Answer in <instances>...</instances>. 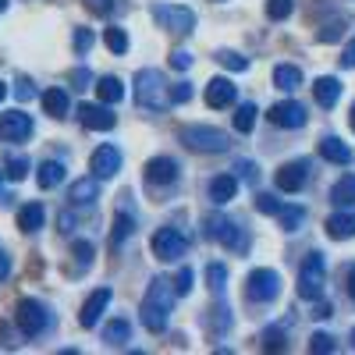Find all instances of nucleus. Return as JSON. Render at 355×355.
Wrapping results in <instances>:
<instances>
[{"label": "nucleus", "mask_w": 355, "mask_h": 355, "mask_svg": "<svg viewBox=\"0 0 355 355\" xmlns=\"http://www.w3.org/2000/svg\"><path fill=\"white\" fill-rule=\"evenodd\" d=\"M174 284L167 277H157L150 284V291H146V299H142V323H146V331H153L160 334L167 327V320H171V309H174Z\"/></svg>", "instance_id": "nucleus-1"}, {"label": "nucleus", "mask_w": 355, "mask_h": 355, "mask_svg": "<svg viewBox=\"0 0 355 355\" xmlns=\"http://www.w3.org/2000/svg\"><path fill=\"white\" fill-rule=\"evenodd\" d=\"M135 103L146 107V110H160V107L171 103L167 100V82L157 68H142L135 75Z\"/></svg>", "instance_id": "nucleus-2"}, {"label": "nucleus", "mask_w": 355, "mask_h": 355, "mask_svg": "<svg viewBox=\"0 0 355 355\" xmlns=\"http://www.w3.org/2000/svg\"><path fill=\"white\" fill-rule=\"evenodd\" d=\"M323 288H327V263H323L320 252H309L302 270H299V299L306 302H320Z\"/></svg>", "instance_id": "nucleus-3"}, {"label": "nucleus", "mask_w": 355, "mask_h": 355, "mask_svg": "<svg viewBox=\"0 0 355 355\" xmlns=\"http://www.w3.org/2000/svg\"><path fill=\"white\" fill-rule=\"evenodd\" d=\"M182 146H189L196 153H224L231 139H227V132L210 128V125H189V128H182Z\"/></svg>", "instance_id": "nucleus-4"}, {"label": "nucleus", "mask_w": 355, "mask_h": 355, "mask_svg": "<svg viewBox=\"0 0 355 355\" xmlns=\"http://www.w3.org/2000/svg\"><path fill=\"white\" fill-rule=\"evenodd\" d=\"M15 320H18V327H21L25 338H40V334L50 327V313H46V306L36 302V299H21L18 309H15Z\"/></svg>", "instance_id": "nucleus-5"}, {"label": "nucleus", "mask_w": 355, "mask_h": 355, "mask_svg": "<svg viewBox=\"0 0 355 355\" xmlns=\"http://www.w3.org/2000/svg\"><path fill=\"white\" fill-rule=\"evenodd\" d=\"M150 15L160 28H167V33H174V36L192 33V25H196V15L189 8H178V4H153Z\"/></svg>", "instance_id": "nucleus-6"}, {"label": "nucleus", "mask_w": 355, "mask_h": 355, "mask_svg": "<svg viewBox=\"0 0 355 355\" xmlns=\"http://www.w3.org/2000/svg\"><path fill=\"white\" fill-rule=\"evenodd\" d=\"M202 227H206V234H210V239H217L220 245H227V249H234V252H242V249L249 245V234L234 224V220H227V217H206Z\"/></svg>", "instance_id": "nucleus-7"}, {"label": "nucleus", "mask_w": 355, "mask_h": 355, "mask_svg": "<svg viewBox=\"0 0 355 355\" xmlns=\"http://www.w3.org/2000/svg\"><path fill=\"white\" fill-rule=\"evenodd\" d=\"M245 295H249L252 302H274L277 295H281V274L259 266V270H252L249 281H245Z\"/></svg>", "instance_id": "nucleus-8"}, {"label": "nucleus", "mask_w": 355, "mask_h": 355, "mask_svg": "<svg viewBox=\"0 0 355 355\" xmlns=\"http://www.w3.org/2000/svg\"><path fill=\"white\" fill-rule=\"evenodd\" d=\"M189 252V239L182 231H174V227H160L157 234H153V256L160 259V263H178Z\"/></svg>", "instance_id": "nucleus-9"}, {"label": "nucleus", "mask_w": 355, "mask_h": 355, "mask_svg": "<svg viewBox=\"0 0 355 355\" xmlns=\"http://www.w3.org/2000/svg\"><path fill=\"white\" fill-rule=\"evenodd\" d=\"M33 135V117L21 110H8L0 114V142H25Z\"/></svg>", "instance_id": "nucleus-10"}, {"label": "nucleus", "mask_w": 355, "mask_h": 355, "mask_svg": "<svg viewBox=\"0 0 355 355\" xmlns=\"http://www.w3.org/2000/svg\"><path fill=\"white\" fill-rule=\"evenodd\" d=\"M274 182L281 192H302V185L309 182V160H288L277 174H274Z\"/></svg>", "instance_id": "nucleus-11"}, {"label": "nucleus", "mask_w": 355, "mask_h": 355, "mask_svg": "<svg viewBox=\"0 0 355 355\" xmlns=\"http://www.w3.org/2000/svg\"><path fill=\"white\" fill-rule=\"evenodd\" d=\"M266 117H270V125H277V128H302L306 125V107L295 103V100H284V103H274Z\"/></svg>", "instance_id": "nucleus-12"}, {"label": "nucleus", "mask_w": 355, "mask_h": 355, "mask_svg": "<svg viewBox=\"0 0 355 355\" xmlns=\"http://www.w3.org/2000/svg\"><path fill=\"white\" fill-rule=\"evenodd\" d=\"M178 182V164L171 157H153L146 164V185L150 189H164V185H174Z\"/></svg>", "instance_id": "nucleus-13"}, {"label": "nucleus", "mask_w": 355, "mask_h": 355, "mask_svg": "<svg viewBox=\"0 0 355 355\" xmlns=\"http://www.w3.org/2000/svg\"><path fill=\"white\" fill-rule=\"evenodd\" d=\"M78 121H82L89 132H110L117 117H114L110 107H103V103H82V107H78Z\"/></svg>", "instance_id": "nucleus-14"}, {"label": "nucleus", "mask_w": 355, "mask_h": 355, "mask_svg": "<svg viewBox=\"0 0 355 355\" xmlns=\"http://www.w3.org/2000/svg\"><path fill=\"white\" fill-rule=\"evenodd\" d=\"M107 306H110V288H96V291L85 299V306H82V313H78V323H82V327H96Z\"/></svg>", "instance_id": "nucleus-15"}, {"label": "nucleus", "mask_w": 355, "mask_h": 355, "mask_svg": "<svg viewBox=\"0 0 355 355\" xmlns=\"http://www.w3.org/2000/svg\"><path fill=\"white\" fill-rule=\"evenodd\" d=\"M89 171H93L96 178H114L117 171H121V153H117L114 146H100V150L93 153V160H89Z\"/></svg>", "instance_id": "nucleus-16"}, {"label": "nucleus", "mask_w": 355, "mask_h": 355, "mask_svg": "<svg viewBox=\"0 0 355 355\" xmlns=\"http://www.w3.org/2000/svg\"><path fill=\"white\" fill-rule=\"evenodd\" d=\"M234 96H239V89H234L231 78H214L210 85H206V103L217 107V110H220V107H231Z\"/></svg>", "instance_id": "nucleus-17"}, {"label": "nucleus", "mask_w": 355, "mask_h": 355, "mask_svg": "<svg viewBox=\"0 0 355 355\" xmlns=\"http://www.w3.org/2000/svg\"><path fill=\"white\" fill-rule=\"evenodd\" d=\"M96 196H100V178L96 174L93 178H78V182L71 185V192H68L71 206H93Z\"/></svg>", "instance_id": "nucleus-18"}, {"label": "nucleus", "mask_w": 355, "mask_h": 355, "mask_svg": "<svg viewBox=\"0 0 355 355\" xmlns=\"http://www.w3.org/2000/svg\"><path fill=\"white\" fill-rule=\"evenodd\" d=\"M320 157L331 160V164H341V167L352 164V150H348L338 135H323V139H320Z\"/></svg>", "instance_id": "nucleus-19"}, {"label": "nucleus", "mask_w": 355, "mask_h": 355, "mask_svg": "<svg viewBox=\"0 0 355 355\" xmlns=\"http://www.w3.org/2000/svg\"><path fill=\"white\" fill-rule=\"evenodd\" d=\"M313 96H316V103H320V107H334V103L341 100V82H338V78H331V75L316 78Z\"/></svg>", "instance_id": "nucleus-20"}, {"label": "nucleus", "mask_w": 355, "mask_h": 355, "mask_svg": "<svg viewBox=\"0 0 355 355\" xmlns=\"http://www.w3.org/2000/svg\"><path fill=\"white\" fill-rule=\"evenodd\" d=\"M234 196H239V178H231V174H220V178H214V182H210V199H214L217 206L231 202Z\"/></svg>", "instance_id": "nucleus-21"}, {"label": "nucleus", "mask_w": 355, "mask_h": 355, "mask_svg": "<svg viewBox=\"0 0 355 355\" xmlns=\"http://www.w3.org/2000/svg\"><path fill=\"white\" fill-rule=\"evenodd\" d=\"M327 239H338V242H345V239H352L355 234V214H334V217H327Z\"/></svg>", "instance_id": "nucleus-22"}, {"label": "nucleus", "mask_w": 355, "mask_h": 355, "mask_svg": "<svg viewBox=\"0 0 355 355\" xmlns=\"http://www.w3.org/2000/svg\"><path fill=\"white\" fill-rule=\"evenodd\" d=\"M43 220H46V214H43V206H40V202H28V206H21V210H18V227H21L25 234L40 231Z\"/></svg>", "instance_id": "nucleus-23"}, {"label": "nucleus", "mask_w": 355, "mask_h": 355, "mask_svg": "<svg viewBox=\"0 0 355 355\" xmlns=\"http://www.w3.org/2000/svg\"><path fill=\"white\" fill-rule=\"evenodd\" d=\"M36 182L40 189H57L64 182V164H57V160H43L40 171H36Z\"/></svg>", "instance_id": "nucleus-24"}, {"label": "nucleus", "mask_w": 355, "mask_h": 355, "mask_svg": "<svg viewBox=\"0 0 355 355\" xmlns=\"http://www.w3.org/2000/svg\"><path fill=\"white\" fill-rule=\"evenodd\" d=\"M68 107H71V96L64 93V89H46V93H43V110L50 117H64Z\"/></svg>", "instance_id": "nucleus-25"}, {"label": "nucleus", "mask_w": 355, "mask_h": 355, "mask_svg": "<svg viewBox=\"0 0 355 355\" xmlns=\"http://www.w3.org/2000/svg\"><path fill=\"white\" fill-rule=\"evenodd\" d=\"M103 341L114 345V348L128 345V341H132V323H128V320H110L107 327H103Z\"/></svg>", "instance_id": "nucleus-26"}, {"label": "nucleus", "mask_w": 355, "mask_h": 355, "mask_svg": "<svg viewBox=\"0 0 355 355\" xmlns=\"http://www.w3.org/2000/svg\"><path fill=\"white\" fill-rule=\"evenodd\" d=\"M274 85L284 89V93H291V89L302 85V71L295 68V64H277V68H274Z\"/></svg>", "instance_id": "nucleus-27"}, {"label": "nucleus", "mask_w": 355, "mask_h": 355, "mask_svg": "<svg viewBox=\"0 0 355 355\" xmlns=\"http://www.w3.org/2000/svg\"><path fill=\"white\" fill-rule=\"evenodd\" d=\"M96 96H100V103H121L125 85L117 82L114 75H107V78H100V82H96Z\"/></svg>", "instance_id": "nucleus-28"}, {"label": "nucleus", "mask_w": 355, "mask_h": 355, "mask_svg": "<svg viewBox=\"0 0 355 355\" xmlns=\"http://www.w3.org/2000/svg\"><path fill=\"white\" fill-rule=\"evenodd\" d=\"M132 231H135V220H132L128 214H117V217H114V231H110V249H121Z\"/></svg>", "instance_id": "nucleus-29"}, {"label": "nucleus", "mask_w": 355, "mask_h": 355, "mask_svg": "<svg viewBox=\"0 0 355 355\" xmlns=\"http://www.w3.org/2000/svg\"><path fill=\"white\" fill-rule=\"evenodd\" d=\"M331 202H338V206H352L355 202V174L341 178V182L331 189Z\"/></svg>", "instance_id": "nucleus-30"}, {"label": "nucleus", "mask_w": 355, "mask_h": 355, "mask_svg": "<svg viewBox=\"0 0 355 355\" xmlns=\"http://www.w3.org/2000/svg\"><path fill=\"white\" fill-rule=\"evenodd\" d=\"M281 227L284 231H299V224L306 220V210H302V206H281Z\"/></svg>", "instance_id": "nucleus-31"}, {"label": "nucleus", "mask_w": 355, "mask_h": 355, "mask_svg": "<svg viewBox=\"0 0 355 355\" xmlns=\"http://www.w3.org/2000/svg\"><path fill=\"white\" fill-rule=\"evenodd\" d=\"M252 125H256V107H252V103H242V107H239V114H234V132L249 135V132H252Z\"/></svg>", "instance_id": "nucleus-32"}, {"label": "nucleus", "mask_w": 355, "mask_h": 355, "mask_svg": "<svg viewBox=\"0 0 355 355\" xmlns=\"http://www.w3.org/2000/svg\"><path fill=\"white\" fill-rule=\"evenodd\" d=\"M217 61H220L227 71H245V68H249V61H245L242 53H234V50H220V53H217Z\"/></svg>", "instance_id": "nucleus-33"}, {"label": "nucleus", "mask_w": 355, "mask_h": 355, "mask_svg": "<svg viewBox=\"0 0 355 355\" xmlns=\"http://www.w3.org/2000/svg\"><path fill=\"white\" fill-rule=\"evenodd\" d=\"M295 8V0H266V18H274V21H284Z\"/></svg>", "instance_id": "nucleus-34"}, {"label": "nucleus", "mask_w": 355, "mask_h": 355, "mask_svg": "<svg viewBox=\"0 0 355 355\" xmlns=\"http://www.w3.org/2000/svg\"><path fill=\"white\" fill-rule=\"evenodd\" d=\"M103 40H107L110 53H125V50H128V36H125V28H107Z\"/></svg>", "instance_id": "nucleus-35"}, {"label": "nucleus", "mask_w": 355, "mask_h": 355, "mask_svg": "<svg viewBox=\"0 0 355 355\" xmlns=\"http://www.w3.org/2000/svg\"><path fill=\"white\" fill-rule=\"evenodd\" d=\"M206 281H210V288H214V291H224L227 266H224V263H210V266H206Z\"/></svg>", "instance_id": "nucleus-36"}, {"label": "nucleus", "mask_w": 355, "mask_h": 355, "mask_svg": "<svg viewBox=\"0 0 355 355\" xmlns=\"http://www.w3.org/2000/svg\"><path fill=\"white\" fill-rule=\"evenodd\" d=\"M309 352H313V355H327V352H334V338H331V334H323V331H316V334L309 338Z\"/></svg>", "instance_id": "nucleus-37"}, {"label": "nucleus", "mask_w": 355, "mask_h": 355, "mask_svg": "<svg viewBox=\"0 0 355 355\" xmlns=\"http://www.w3.org/2000/svg\"><path fill=\"white\" fill-rule=\"evenodd\" d=\"M167 100H171V103H189V100H192V85H189V82L167 85Z\"/></svg>", "instance_id": "nucleus-38"}, {"label": "nucleus", "mask_w": 355, "mask_h": 355, "mask_svg": "<svg viewBox=\"0 0 355 355\" xmlns=\"http://www.w3.org/2000/svg\"><path fill=\"white\" fill-rule=\"evenodd\" d=\"M4 174L11 178V182H21V178L28 174V160H25V157H11V160H8V171H4Z\"/></svg>", "instance_id": "nucleus-39"}, {"label": "nucleus", "mask_w": 355, "mask_h": 355, "mask_svg": "<svg viewBox=\"0 0 355 355\" xmlns=\"http://www.w3.org/2000/svg\"><path fill=\"white\" fill-rule=\"evenodd\" d=\"M256 210H259V214H281V202H277L274 196L259 192V196H256Z\"/></svg>", "instance_id": "nucleus-40"}, {"label": "nucleus", "mask_w": 355, "mask_h": 355, "mask_svg": "<svg viewBox=\"0 0 355 355\" xmlns=\"http://www.w3.org/2000/svg\"><path fill=\"white\" fill-rule=\"evenodd\" d=\"M71 256H78V270H85V266L93 263V245H89V242H75Z\"/></svg>", "instance_id": "nucleus-41"}, {"label": "nucleus", "mask_w": 355, "mask_h": 355, "mask_svg": "<svg viewBox=\"0 0 355 355\" xmlns=\"http://www.w3.org/2000/svg\"><path fill=\"white\" fill-rule=\"evenodd\" d=\"M89 46H93V33H89V28H75V50L89 53Z\"/></svg>", "instance_id": "nucleus-42"}, {"label": "nucleus", "mask_w": 355, "mask_h": 355, "mask_svg": "<svg viewBox=\"0 0 355 355\" xmlns=\"http://www.w3.org/2000/svg\"><path fill=\"white\" fill-rule=\"evenodd\" d=\"M174 291H178V295H189V291H192V270H189V266H185V270H178Z\"/></svg>", "instance_id": "nucleus-43"}, {"label": "nucleus", "mask_w": 355, "mask_h": 355, "mask_svg": "<svg viewBox=\"0 0 355 355\" xmlns=\"http://www.w3.org/2000/svg\"><path fill=\"white\" fill-rule=\"evenodd\" d=\"M189 64H192V53H189V50H174V53H171V68H174V71H185Z\"/></svg>", "instance_id": "nucleus-44"}, {"label": "nucleus", "mask_w": 355, "mask_h": 355, "mask_svg": "<svg viewBox=\"0 0 355 355\" xmlns=\"http://www.w3.org/2000/svg\"><path fill=\"white\" fill-rule=\"evenodd\" d=\"M15 93H18V100H33L36 89H33V82H28V78H21V82L15 85Z\"/></svg>", "instance_id": "nucleus-45"}, {"label": "nucleus", "mask_w": 355, "mask_h": 355, "mask_svg": "<svg viewBox=\"0 0 355 355\" xmlns=\"http://www.w3.org/2000/svg\"><path fill=\"white\" fill-rule=\"evenodd\" d=\"M263 348H284L281 331H266V334H263Z\"/></svg>", "instance_id": "nucleus-46"}, {"label": "nucleus", "mask_w": 355, "mask_h": 355, "mask_svg": "<svg viewBox=\"0 0 355 355\" xmlns=\"http://www.w3.org/2000/svg\"><path fill=\"white\" fill-rule=\"evenodd\" d=\"M341 64H345V68H355V36H352V43H348L345 53H341Z\"/></svg>", "instance_id": "nucleus-47"}, {"label": "nucleus", "mask_w": 355, "mask_h": 355, "mask_svg": "<svg viewBox=\"0 0 355 355\" xmlns=\"http://www.w3.org/2000/svg\"><path fill=\"white\" fill-rule=\"evenodd\" d=\"M85 4H89V11L103 15V11H110V8H114V0H85Z\"/></svg>", "instance_id": "nucleus-48"}, {"label": "nucleus", "mask_w": 355, "mask_h": 355, "mask_svg": "<svg viewBox=\"0 0 355 355\" xmlns=\"http://www.w3.org/2000/svg\"><path fill=\"white\" fill-rule=\"evenodd\" d=\"M239 171H242V178H245L249 185H256V178H259L256 174V164H239Z\"/></svg>", "instance_id": "nucleus-49"}, {"label": "nucleus", "mask_w": 355, "mask_h": 355, "mask_svg": "<svg viewBox=\"0 0 355 355\" xmlns=\"http://www.w3.org/2000/svg\"><path fill=\"white\" fill-rule=\"evenodd\" d=\"M345 281H348V295H352V302H355V263L348 266V274H345Z\"/></svg>", "instance_id": "nucleus-50"}, {"label": "nucleus", "mask_w": 355, "mask_h": 355, "mask_svg": "<svg viewBox=\"0 0 355 355\" xmlns=\"http://www.w3.org/2000/svg\"><path fill=\"white\" fill-rule=\"evenodd\" d=\"M8 274H11V259H8L4 252H0V281H4Z\"/></svg>", "instance_id": "nucleus-51"}, {"label": "nucleus", "mask_w": 355, "mask_h": 355, "mask_svg": "<svg viewBox=\"0 0 355 355\" xmlns=\"http://www.w3.org/2000/svg\"><path fill=\"white\" fill-rule=\"evenodd\" d=\"M75 82H78L75 89H85V82H89V71H85V68H78V71H75Z\"/></svg>", "instance_id": "nucleus-52"}, {"label": "nucleus", "mask_w": 355, "mask_h": 355, "mask_svg": "<svg viewBox=\"0 0 355 355\" xmlns=\"http://www.w3.org/2000/svg\"><path fill=\"white\" fill-rule=\"evenodd\" d=\"M331 313H334V306H316V313H313V316H316V320H327Z\"/></svg>", "instance_id": "nucleus-53"}, {"label": "nucleus", "mask_w": 355, "mask_h": 355, "mask_svg": "<svg viewBox=\"0 0 355 355\" xmlns=\"http://www.w3.org/2000/svg\"><path fill=\"white\" fill-rule=\"evenodd\" d=\"M4 96H8V85H4V82H0V100H4Z\"/></svg>", "instance_id": "nucleus-54"}, {"label": "nucleus", "mask_w": 355, "mask_h": 355, "mask_svg": "<svg viewBox=\"0 0 355 355\" xmlns=\"http://www.w3.org/2000/svg\"><path fill=\"white\" fill-rule=\"evenodd\" d=\"M348 121H352V132H355V107H352V117H348Z\"/></svg>", "instance_id": "nucleus-55"}, {"label": "nucleus", "mask_w": 355, "mask_h": 355, "mask_svg": "<svg viewBox=\"0 0 355 355\" xmlns=\"http://www.w3.org/2000/svg\"><path fill=\"white\" fill-rule=\"evenodd\" d=\"M0 11H8V0H0Z\"/></svg>", "instance_id": "nucleus-56"}, {"label": "nucleus", "mask_w": 355, "mask_h": 355, "mask_svg": "<svg viewBox=\"0 0 355 355\" xmlns=\"http://www.w3.org/2000/svg\"><path fill=\"white\" fill-rule=\"evenodd\" d=\"M352 348H355V331H352Z\"/></svg>", "instance_id": "nucleus-57"}, {"label": "nucleus", "mask_w": 355, "mask_h": 355, "mask_svg": "<svg viewBox=\"0 0 355 355\" xmlns=\"http://www.w3.org/2000/svg\"><path fill=\"white\" fill-rule=\"evenodd\" d=\"M0 199H4V192H0Z\"/></svg>", "instance_id": "nucleus-58"}]
</instances>
